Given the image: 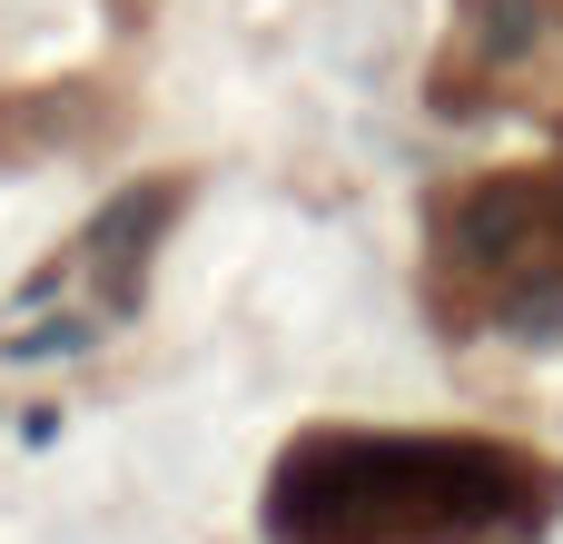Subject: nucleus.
Instances as JSON below:
<instances>
[{"label": "nucleus", "mask_w": 563, "mask_h": 544, "mask_svg": "<svg viewBox=\"0 0 563 544\" xmlns=\"http://www.w3.org/2000/svg\"><path fill=\"white\" fill-rule=\"evenodd\" d=\"M554 515V466L475 436H307L277 476L287 544H515Z\"/></svg>", "instance_id": "nucleus-1"}, {"label": "nucleus", "mask_w": 563, "mask_h": 544, "mask_svg": "<svg viewBox=\"0 0 563 544\" xmlns=\"http://www.w3.org/2000/svg\"><path fill=\"white\" fill-rule=\"evenodd\" d=\"M485 79V99L563 109V0H465L445 79Z\"/></svg>", "instance_id": "nucleus-3"}, {"label": "nucleus", "mask_w": 563, "mask_h": 544, "mask_svg": "<svg viewBox=\"0 0 563 544\" xmlns=\"http://www.w3.org/2000/svg\"><path fill=\"white\" fill-rule=\"evenodd\" d=\"M435 307L455 327L563 317V159L525 178H465L435 208Z\"/></svg>", "instance_id": "nucleus-2"}]
</instances>
